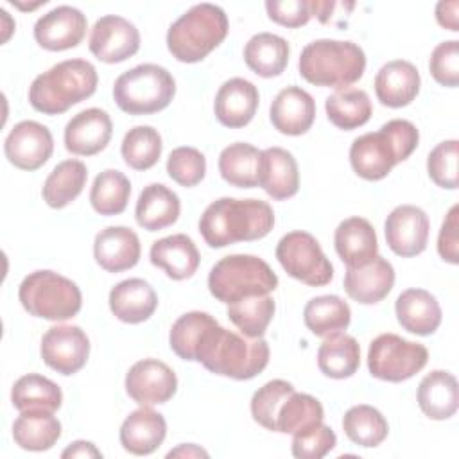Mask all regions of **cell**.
Segmentation results:
<instances>
[{"label": "cell", "instance_id": "cell-1", "mask_svg": "<svg viewBox=\"0 0 459 459\" xmlns=\"http://www.w3.org/2000/svg\"><path fill=\"white\" fill-rule=\"evenodd\" d=\"M274 226V212L260 199L221 197L206 206L199 231L210 247L264 238Z\"/></svg>", "mask_w": 459, "mask_h": 459}, {"label": "cell", "instance_id": "cell-2", "mask_svg": "<svg viewBox=\"0 0 459 459\" xmlns=\"http://www.w3.org/2000/svg\"><path fill=\"white\" fill-rule=\"evenodd\" d=\"M269 353V344L262 337L240 335L215 321L203 333L195 350V360L215 375L249 380L265 369Z\"/></svg>", "mask_w": 459, "mask_h": 459}, {"label": "cell", "instance_id": "cell-3", "mask_svg": "<svg viewBox=\"0 0 459 459\" xmlns=\"http://www.w3.org/2000/svg\"><path fill=\"white\" fill-rule=\"evenodd\" d=\"M420 133L405 118L385 122L378 131L353 140L350 163L357 176L368 181L384 179L396 163L405 161L418 147Z\"/></svg>", "mask_w": 459, "mask_h": 459}, {"label": "cell", "instance_id": "cell-4", "mask_svg": "<svg viewBox=\"0 0 459 459\" xmlns=\"http://www.w3.org/2000/svg\"><path fill=\"white\" fill-rule=\"evenodd\" d=\"M99 75L86 59H66L39 74L29 88L30 106L43 115H59L91 97Z\"/></svg>", "mask_w": 459, "mask_h": 459}, {"label": "cell", "instance_id": "cell-5", "mask_svg": "<svg viewBox=\"0 0 459 459\" xmlns=\"http://www.w3.org/2000/svg\"><path fill=\"white\" fill-rule=\"evenodd\" d=\"M298 68L314 86L344 90L362 77L366 54L353 41L316 39L301 50Z\"/></svg>", "mask_w": 459, "mask_h": 459}, {"label": "cell", "instance_id": "cell-6", "mask_svg": "<svg viewBox=\"0 0 459 459\" xmlns=\"http://www.w3.org/2000/svg\"><path fill=\"white\" fill-rule=\"evenodd\" d=\"M228 16L215 4H197L167 30V48L181 63L203 61L228 34Z\"/></svg>", "mask_w": 459, "mask_h": 459}, {"label": "cell", "instance_id": "cell-7", "mask_svg": "<svg viewBox=\"0 0 459 459\" xmlns=\"http://www.w3.org/2000/svg\"><path fill=\"white\" fill-rule=\"evenodd\" d=\"M276 287V273L265 260L255 255H228L208 274L212 296L226 305L249 296L271 294Z\"/></svg>", "mask_w": 459, "mask_h": 459}, {"label": "cell", "instance_id": "cell-8", "mask_svg": "<svg viewBox=\"0 0 459 459\" xmlns=\"http://www.w3.org/2000/svg\"><path fill=\"white\" fill-rule=\"evenodd\" d=\"M174 95L172 74L154 63H143L120 74L113 86L117 106L129 115L158 113L170 104Z\"/></svg>", "mask_w": 459, "mask_h": 459}, {"label": "cell", "instance_id": "cell-9", "mask_svg": "<svg viewBox=\"0 0 459 459\" xmlns=\"http://www.w3.org/2000/svg\"><path fill=\"white\" fill-rule=\"evenodd\" d=\"M22 307L34 317L66 321L82 307L79 287L54 271H34L25 276L18 289Z\"/></svg>", "mask_w": 459, "mask_h": 459}, {"label": "cell", "instance_id": "cell-10", "mask_svg": "<svg viewBox=\"0 0 459 459\" xmlns=\"http://www.w3.org/2000/svg\"><path fill=\"white\" fill-rule=\"evenodd\" d=\"M429 350L396 333H380L368 350V369L371 377L385 382H403L425 368Z\"/></svg>", "mask_w": 459, "mask_h": 459}, {"label": "cell", "instance_id": "cell-11", "mask_svg": "<svg viewBox=\"0 0 459 459\" xmlns=\"http://www.w3.org/2000/svg\"><path fill=\"white\" fill-rule=\"evenodd\" d=\"M276 258L289 276L310 287H323L333 278V267L319 242L307 231H290L276 246Z\"/></svg>", "mask_w": 459, "mask_h": 459}, {"label": "cell", "instance_id": "cell-12", "mask_svg": "<svg viewBox=\"0 0 459 459\" xmlns=\"http://www.w3.org/2000/svg\"><path fill=\"white\" fill-rule=\"evenodd\" d=\"M39 353L48 368L68 377L84 368L90 355V339L75 325H57L45 332Z\"/></svg>", "mask_w": 459, "mask_h": 459}, {"label": "cell", "instance_id": "cell-13", "mask_svg": "<svg viewBox=\"0 0 459 459\" xmlns=\"http://www.w3.org/2000/svg\"><path fill=\"white\" fill-rule=\"evenodd\" d=\"M178 391V377L170 366L158 359L134 362L126 375V393L140 407L169 402Z\"/></svg>", "mask_w": 459, "mask_h": 459}, {"label": "cell", "instance_id": "cell-14", "mask_svg": "<svg viewBox=\"0 0 459 459\" xmlns=\"http://www.w3.org/2000/svg\"><path fill=\"white\" fill-rule=\"evenodd\" d=\"M54 151V138L47 126L36 120L18 122L4 142V152L11 165L22 170H38Z\"/></svg>", "mask_w": 459, "mask_h": 459}, {"label": "cell", "instance_id": "cell-15", "mask_svg": "<svg viewBox=\"0 0 459 459\" xmlns=\"http://www.w3.org/2000/svg\"><path fill=\"white\" fill-rule=\"evenodd\" d=\"M90 52L102 63H122L140 48V32L124 16L106 14L90 32Z\"/></svg>", "mask_w": 459, "mask_h": 459}, {"label": "cell", "instance_id": "cell-16", "mask_svg": "<svg viewBox=\"0 0 459 459\" xmlns=\"http://www.w3.org/2000/svg\"><path fill=\"white\" fill-rule=\"evenodd\" d=\"M430 222L427 213L414 204L396 206L385 219L384 233L389 249L403 258L425 251Z\"/></svg>", "mask_w": 459, "mask_h": 459}, {"label": "cell", "instance_id": "cell-17", "mask_svg": "<svg viewBox=\"0 0 459 459\" xmlns=\"http://www.w3.org/2000/svg\"><path fill=\"white\" fill-rule=\"evenodd\" d=\"M86 16L72 5H57L34 23L36 43L50 52L77 47L86 34Z\"/></svg>", "mask_w": 459, "mask_h": 459}, {"label": "cell", "instance_id": "cell-18", "mask_svg": "<svg viewBox=\"0 0 459 459\" xmlns=\"http://www.w3.org/2000/svg\"><path fill=\"white\" fill-rule=\"evenodd\" d=\"M113 124L100 108H88L74 115L65 127V147L75 156H93L106 149Z\"/></svg>", "mask_w": 459, "mask_h": 459}, {"label": "cell", "instance_id": "cell-19", "mask_svg": "<svg viewBox=\"0 0 459 459\" xmlns=\"http://www.w3.org/2000/svg\"><path fill=\"white\" fill-rule=\"evenodd\" d=\"M142 246L138 235L126 226H108L95 235V262L108 273H122L140 260Z\"/></svg>", "mask_w": 459, "mask_h": 459}, {"label": "cell", "instance_id": "cell-20", "mask_svg": "<svg viewBox=\"0 0 459 459\" xmlns=\"http://www.w3.org/2000/svg\"><path fill=\"white\" fill-rule=\"evenodd\" d=\"M271 124L276 131L289 136L305 134L316 118V102L299 86H287L274 97L269 109Z\"/></svg>", "mask_w": 459, "mask_h": 459}, {"label": "cell", "instance_id": "cell-21", "mask_svg": "<svg viewBox=\"0 0 459 459\" xmlns=\"http://www.w3.org/2000/svg\"><path fill=\"white\" fill-rule=\"evenodd\" d=\"M258 90L251 81L242 77L228 79L215 95V117L230 129L244 127L253 120L258 109Z\"/></svg>", "mask_w": 459, "mask_h": 459}, {"label": "cell", "instance_id": "cell-22", "mask_svg": "<svg viewBox=\"0 0 459 459\" xmlns=\"http://www.w3.org/2000/svg\"><path fill=\"white\" fill-rule=\"evenodd\" d=\"M394 285V269L384 256H375L369 264L346 269L344 290L346 294L362 305H375L382 301Z\"/></svg>", "mask_w": 459, "mask_h": 459}, {"label": "cell", "instance_id": "cell-23", "mask_svg": "<svg viewBox=\"0 0 459 459\" xmlns=\"http://www.w3.org/2000/svg\"><path fill=\"white\" fill-rule=\"evenodd\" d=\"M420 72L405 59H394L380 66L375 75V93L387 108H403L420 93Z\"/></svg>", "mask_w": 459, "mask_h": 459}, {"label": "cell", "instance_id": "cell-24", "mask_svg": "<svg viewBox=\"0 0 459 459\" xmlns=\"http://www.w3.org/2000/svg\"><path fill=\"white\" fill-rule=\"evenodd\" d=\"M333 244L339 258L350 269L362 267L378 255L375 228L364 217L344 219L335 230Z\"/></svg>", "mask_w": 459, "mask_h": 459}, {"label": "cell", "instance_id": "cell-25", "mask_svg": "<svg viewBox=\"0 0 459 459\" xmlns=\"http://www.w3.org/2000/svg\"><path fill=\"white\" fill-rule=\"evenodd\" d=\"M151 264L163 269L172 280H186L199 267L201 255L194 240L185 233H176L152 242L149 251Z\"/></svg>", "mask_w": 459, "mask_h": 459}, {"label": "cell", "instance_id": "cell-26", "mask_svg": "<svg viewBox=\"0 0 459 459\" xmlns=\"http://www.w3.org/2000/svg\"><path fill=\"white\" fill-rule=\"evenodd\" d=\"M167 436V421L163 414L151 407L133 411L120 427V445L133 455L152 454Z\"/></svg>", "mask_w": 459, "mask_h": 459}, {"label": "cell", "instance_id": "cell-27", "mask_svg": "<svg viewBox=\"0 0 459 459\" xmlns=\"http://www.w3.org/2000/svg\"><path fill=\"white\" fill-rule=\"evenodd\" d=\"M158 307V296L149 281L129 278L109 290V308L124 323L138 325L147 321Z\"/></svg>", "mask_w": 459, "mask_h": 459}, {"label": "cell", "instance_id": "cell-28", "mask_svg": "<svg viewBox=\"0 0 459 459\" xmlns=\"http://www.w3.org/2000/svg\"><path fill=\"white\" fill-rule=\"evenodd\" d=\"M400 326L416 335H430L441 325V307L434 294L425 289H407L394 303Z\"/></svg>", "mask_w": 459, "mask_h": 459}, {"label": "cell", "instance_id": "cell-29", "mask_svg": "<svg viewBox=\"0 0 459 459\" xmlns=\"http://www.w3.org/2000/svg\"><path fill=\"white\" fill-rule=\"evenodd\" d=\"M260 186L274 201H283L298 194L299 170L294 156L281 147H269L262 151Z\"/></svg>", "mask_w": 459, "mask_h": 459}, {"label": "cell", "instance_id": "cell-30", "mask_svg": "<svg viewBox=\"0 0 459 459\" xmlns=\"http://www.w3.org/2000/svg\"><path fill=\"white\" fill-rule=\"evenodd\" d=\"M418 405L430 420H448L459 407L457 380L450 371L434 369L418 385Z\"/></svg>", "mask_w": 459, "mask_h": 459}, {"label": "cell", "instance_id": "cell-31", "mask_svg": "<svg viewBox=\"0 0 459 459\" xmlns=\"http://www.w3.org/2000/svg\"><path fill=\"white\" fill-rule=\"evenodd\" d=\"M181 212V203L176 192L161 183L147 185L136 201L134 217L138 226L147 231H160L172 226Z\"/></svg>", "mask_w": 459, "mask_h": 459}, {"label": "cell", "instance_id": "cell-32", "mask_svg": "<svg viewBox=\"0 0 459 459\" xmlns=\"http://www.w3.org/2000/svg\"><path fill=\"white\" fill-rule=\"evenodd\" d=\"M61 437V421L52 411L30 409L22 411L13 423L14 443L30 452H43L52 448Z\"/></svg>", "mask_w": 459, "mask_h": 459}, {"label": "cell", "instance_id": "cell-33", "mask_svg": "<svg viewBox=\"0 0 459 459\" xmlns=\"http://www.w3.org/2000/svg\"><path fill=\"white\" fill-rule=\"evenodd\" d=\"M217 165L221 178L231 186L255 188L260 185L262 151L251 143H230L221 151Z\"/></svg>", "mask_w": 459, "mask_h": 459}, {"label": "cell", "instance_id": "cell-34", "mask_svg": "<svg viewBox=\"0 0 459 459\" xmlns=\"http://www.w3.org/2000/svg\"><path fill=\"white\" fill-rule=\"evenodd\" d=\"M289 43L278 34L258 32L244 47L246 65L260 77L280 75L289 63Z\"/></svg>", "mask_w": 459, "mask_h": 459}, {"label": "cell", "instance_id": "cell-35", "mask_svg": "<svg viewBox=\"0 0 459 459\" xmlns=\"http://www.w3.org/2000/svg\"><path fill=\"white\" fill-rule=\"evenodd\" d=\"M317 366L330 378H348L360 366V346L355 337L342 332L325 337L317 350Z\"/></svg>", "mask_w": 459, "mask_h": 459}, {"label": "cell", "instance_id": "cell-36", "mask_svg": "<svg viewBox=\"0 0 459 459\" xmlns=\"http://www.w3.org/2000/svg\"><path fill=\"white\" fill-rule=\"evenodd\" d=\"M88 169L81 160H65L57 163L43 183V201L50 208H65L82 192Z\"/></svg>", "mask_w": 459, "mask_h": 459}, {"label": "cell", "instance_id": "cell-37", "mask_svg": "<svg viewBox=\"0 0 459 459\" xmlns=\"http://www.w3.org/2000/svg\"><path fill=\"white\" fill-rule=\"evenodd\" d=\"M305 326L317 337H328L348 328L351 310L348 303L333 294L312 298L303 310Z\"/></svg>", "mask_w": 459, "mask_h": 459}, {"label": "cell", "instance_id": "cell-38", "mask_svg": "<svg viewBox=\"0 0 459 459\" xmlns=\"http://www.w3.org/2000/svg\"><path fill=\"white\" fill-rule=\"evenodd\" d=\"M325 109L328 120L344 131L364 126L373 113L369 95L359 88H344L332 93L325 100Z\"/></svg>", "mask_w": 459, "mask_h": 459}, {"label": "cell", "instance_id": "cell-39", "mask_svg": "<svg viewBox=\"0 0 459 459\" xmlns=\"http://www.w3.org/2000/svg\"><path fill=\"white\" fill-rule=\"evenodd\" d=\"M11 402L20 412L30 409H43L54 412L61 407L63 393L59 385L50 378L38 373H29L14 382L11 389Z\"/></svg>", "mask_w": 459, "mask_h": 459}, {"label": "cell", "instance_id": "cell-40", "mask_svg": "<svg viewBox=\"0 0 459 459\" xmlns=\"http://www.w3.org/2000/svg\"><path fill=\"white\" fill-rule=\"evenodd\" d=\"M342 429L348 439L364 448L378 446L389 434L384 414L371 405L360 403L350 407L342 416Z\"/></svg>", "mask_w": 459, "mask_h": 459}, {"label": "cell", "instance_id": "cell-41", "mask_svg": "<svg viewBox=\"0 0 459 459\" xmlns=\"http://www.w3.org/2000/svg\"><path fill=\"white\" fill-rule=\"evenodd\" d=\"M325 418L323 405L317 398L307 393L289 394L278 409L274 432L298 434L319 425Z\"/></svg>", "mask_w": 459, "mask_h": 459}, {"label": "cell", "instance_id": "cell-42", "mask_svg": "<svg viewBox=\"0 0 459 459\" xmlns=\"http://www.w3.org/2000/svg\"><path fill=\"white\" fill-rule=\"evenodd\" d=\"M276 305L269 294L249 296L228 305V319L242 332L246 337H262L273 321Z\"/></svg>", "mask_w": 459, "mask_h": 459}, {"label": "cell", "instance_id": "cell-43", "mask_svg": "<svg viewBox=\"0 0 459 459\" xmlns=\"http://www.w3.org/2000/svg\"><path fill=\"white\" fill-rule=\"evenodd\" d=\"M129 195H131L129 179L120 170L106 169L93 179V185L90 190V203L97 213L111 217L126 210Z\"/></svg>", "mask_w": 459, "mask_h": 459}, {"label": "cell", "instance_id": "cell-44", "mask_svg": "<svg viewBox=\"0 0 459 459\" xmlns=\"http://www.w3.org/2000/svg\"><path fill=\"white\" fill-rule=\"evenodd\" d=\"M163 143L160 133L151 126H134L122 140V158L134 170L154 167L161 156Z\"/></svg>", "mask_w": 459, "mask_h": 459}, {"label": "cell", "instance_id": "cell-45", "mask_svg": "<svg viewBox=\"0 0 459 459\" xmlns=\"http://www.w3.org/2000/svg\"><path fill=\"white\" fill-rule=\"evenodd\" d=\"M215 319L201 310H192L176 319L169 333L170 350L183 360H195L197 344L210 325Z\"/></svg>", "mask_w": 459, "mask_h": 459}, {"label": "cell", "instance_id": "cell-46", "mask_svg": "<svg viewBox=\"0 0 459 459\" xmlns=\"http://www.w3.org/2000/svg\"><path fill=\"white\" fill-rule=\"evenodd\" d=\"M294 393V385L287 380L274 378L265 382L251 398V416L253 420L267 430L276 429V414L283 400Z\"/></svg>", "mask_w": 459, "mask_h": 459}, {"label": "cell", "instance_id": "cell-47", "mask_svg": "<svg viewBox=\"0 0 459 459\" xmlns=\"http://www.w3.org/2000/svg\"><path fill=\"white\" fill-rule=\"evenodd\" d=\"M457 158H459V142L445 140L437 143L427 156V172L430 179L446 190H455L459 185L457 178Z\"/></svg>", "mask_w": 459, "mask_h": 459}, {"label": "cell", "instance_id": "cell-48", "mask_svg": "<svg viewBox=\"0 0 459 459\" xmlns=\"http://www.w3.org/2000/svg\"><path fill=\"white\" fill-rule=\"evenodd\" d=\"M167 174L181 186H195L206 174V158L195 147H176L167 158Z\"/></svg>", "mask_w": 459, "mask_h": 459}, {"label": "cell", "instance_id": "cell-49", "mask_svg": "<svg viewBox=\"0 0 459 459\" xmlns=\"http://www.w3.org/2000/svg\"><path fill=\"white\" fill-rule=\"evenodd\" d=\"M337 445L335 432L323 421L305 432L292 434V455L298 459H321Z\"/></svg>", "mask_w": 459, "mask_h": 459}, {"label": "cell", "instance_id": "cell-50", "mask_svg": "<svg viewBox=\"0 0 459 459\" xmlns=\"http://www.w3.org/2000/svg\"><path fill=\"white\" fill-rule=\"evenodd\" d=\"M429 70L436 82L455 88L459 84V41L448 39L439 43L430 54Z\"/></svg>", "mask_w": 459, "mask_h": 459}, {"label": "cell", "instance_id": "cell-51", "mask_svg": "<svg viewBox=\"0 0 459 459\" xmlns=\"http://www.w3.org/2000/svg\"><path fill=\"white\" fill-rule=\"evenodd\" d=\"M265 11L269 20L290 29L301 27L312 18L310 2L307 0H283V2L267 0Z\"/></svg>", "mask_w": 459, "mask_h": 459}, {"label": "cell", "instance_id": "cell-52", "mask_svg": "<svg viewBox=\"0 0 459 459\" xmlns=\"http://www.w3.org/2000/svg\"><path fill=\"white\" fill-rule=\"evenodd\" d=\"M459 206L454 204L443 224H441V230H439V235H437V253L439 256L448 262V264H459V251H457V246H459Z\"/></svg>", "mask_w": 459, "mask_h": 459}, {"label": "cell", "instance_id": "cell-53", "mask_svg": "<svg viewBox=\"0 0 459 459\" xmlns=\"http://www.w3.org/2000/svg\"><path fill=\"white\" fill-rule=\"evenodd\" d=\"M457 9H459V2L452 0V2H439L436 5V20L441 27L448 29V30H459L457 25Z\"/></svg>", "mask_w": 459, "mask_h": 459}, {"label": "cell", "instance_id": "cell-54", "mask_svg": "<svg viewBox=\"0 0 459 459\" xmlns=\"http://www.w3.org/2000/svg\"><path fill=\"white\" fill-rule=\"evenodd\" d=\"M61 457H65V459H66V457H102V452H100L93 443L77 439V441L70 443V445L63 450Z\"/></svg>", "mask_w": 459, "mask_h": 459}, {"label": "cell", "instance_id": "cell-55", "mask_svg": "<svg viewBox=\"0 0 459 459\" xmlns=\"http://www.w3.org/2000/svg\"><path fill=\"white\" fill-rule=\"evenodd\" d=\"M167 457H208V452L199 448L194 443H188V445H179L178 448L170 450L167 454Z\"/></svg>", "mask_w": 459, "mask_h": 459}, {"label": "cell", "instance_id": "cell-56", "mask_svg": "<svg viewBox=\"0 0 459 459\" xmlns=\"http://www.w3.org/2000/svg\"><path fill=\"white\" fill-rule=\"evenodd\" d=\"M335 7V2H310V9H312V16H317L323 23H326L330 20V13Z\"/></svg>", "mask_w": 459, "mask_h": 459}]
</instances>
